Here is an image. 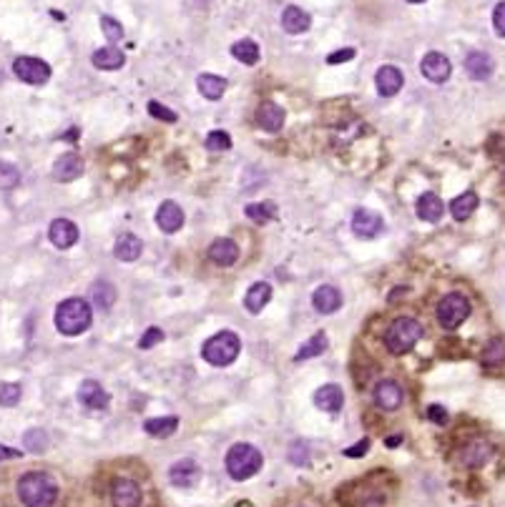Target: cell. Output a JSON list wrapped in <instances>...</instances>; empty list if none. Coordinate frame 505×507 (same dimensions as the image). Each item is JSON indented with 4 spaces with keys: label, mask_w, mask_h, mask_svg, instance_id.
Here are the masks:
<instances>
[{
    "label": "cell",
    "mask_w": 505,
    "mask_h": 507,
    "mask_svg": "<svg viewBox=\"0 0 505 507\" xmlns=\"http://www.w3.org/2000/svg\"><path fill=\"white\" fill-rule=\"evenodd\" d=\"M18 179L20 173L15 171V166H11V163H3V166H0V186H3V189H13V186L18 184Z\"/></svg>",
    "instance_id": "cell-42"
},
{
    "label": "cell",
    "mask_w": 505,
    "mask_h": 507,
    "mask_svg": "<svg viewBox=\"0 0 505 507\" xmlns=\"http://www.w3.org/2000/svg\"><path fill=\"white\" fill-rule=\"evenodd\" d=\"M111 500L114 507H139L141 505V487L133 480L121 478L111 487Z\"/></svg>",
    "instance_id": "cell-11"
},
{
    "label": "cell",
    "mask_w": 505,
    "mask_h": 507,
    "mask_svg": "<svg viewBox=\"0 0 505 507\" xmlns=\"http://www.w3.org/2000/svg\"><path fill=\"white\" fill-rule=\"evenodd\" d=\"M20 384H11V382H0V407H15L20 402Z\"/></svg>",
    "instance_id": "cell-37"
},
{
    "label": "cell",
    "mask_w": 505,
    "mask_h": 507,
    "mask_svg": "<svg viewBox=\"0 0 505 507\" xmlns=\"http://www.w3.org/2000/svg\"><path fill=\"white\" fill-rule=\"evenodd\" d=\"M312 25V18H309V13H304L302 8L297 6H289L284 8L282 13V28L287 30V33H292V36H299V33H304V30Z\"/></svg>",
    "instance_id": "cell-23"
},
{
    "label": "cell",
    "mask_w": 505,
    "mask_h": 507,
    "mask_svg": "<svg viewBox=\"0 0 505 507\" xmlns=\"http://www.w3.org/2000/svg\"><path fill=\"white\" fill-rule=\"evenodd\" d=\"M55 327L60 334L76 337L90 327V306L86 299H66L63 304L55 309Z\"/></svg>",
    "instance_id": "cell-2"
},
{
    "label": "cell",
    "mask_w": 505,
    "mask_h": 507,
    "mask_svg": "<svg viewBox=\"0 0 505 507\" xmlns=\"http://www.w3.org/2000/svg\"><path fill=\"white\" fill-rule=\"evenodd\" d=\"M23 442H25V447H28L30 452H43V449L48 447V437H46V432H43V430L25 432Z\"/></svg>",
    "instance_id": "cell-39"
},
{
    "label": "cell",
    "mask_w": 505,
    "mask_h": 507,
    "mask_svg": "<svg viewBox=\"0 0 505 507\" xmlns=\"http://www.w3.org/2000/svg\"><path fill=\"white\" fill-rule=\"evenodd\" d=\"M478 194H473V191H468V194H463V196H457L455 201L450 203V211H452V216H455L457 221H463V219H468L473 211L478 209Z\"/></svg>",
    "instance_id": "cell-31"
},
{
    "label": "cell",
    "mask_w": 505,
    "mask_h": 507,
    "mask_svg": "<svg viewBox=\"0 0 505 507\" xmlns=\"http://www.w3.org/2000/svg\"><path fill=\"white\" fill-rule=\"evenodd\" d=\"M101 30H103V36L109 38L111 43H116V41L123 38V25H121L119 20L111 18V15H101Z\"/></svg>",
    "instance_id": "cell-40"
},
{
    "label": "cell",
    "mask_w": 505,
    "mask_h": 507,
    "mask_svg": "<svg viewBox=\"0 0 505 507\" xmlns=\"http://www.w3.org/2000/svg\"><path fill=\"white\" fill-rule=\"evenodd\" d=\"M262 470V452L254 445L239 442L227 452V472L234 480H249Z\"/></svg>",
    "instance_id": "cell-3"
},
{
    "label": "cell",
    "mask_w": 505,
    "mask_h": 507,
    "mask_svg": "<svg viewBox=\"0 0 505 507\" xmlns=\"http://www.w3.org/2000/svg\"><path fill=\"white\" fill-rule=\"evenodd\" d=\"M168 480H171L174 487H194L201 480V467H198V462L194 457H184L171 465Z\"/></svg>",
    "instance_id": "cell-8"
},
{
    "label": "cell",
    "mask_w": 505,
    "mask_h": 507,
    "mask_svg": "<svg viewBox=\"0 0 505 507\" xmlns=\"http://www.w3.org/2000/svg\"><path fill=\"white\" fill-rule=\"evenodd\" d=\"M83 173V158L79 154H63L58 161L53 163V176L55 181H73Z\"/></svg>",
    "instance_id": "cell-19"
},
{
    "label": "cell",
    "mask_w": 505,
    "mask_h": 507,
    "mask_svg": "<svg viewBox=\"0 0 505 507\" xmlns=\"http://www.w3.org/2000/svg\"><path fill=\"white\" fill-rule=\"evenodd\" d=\"M79 400L81 405H86L88 410H103V407L109 405V394H106V389L101 387L98 382H83L79 389Z\"/></svg>",
    "instance_id": "cell-24"
},
{
    "label": "cell",
    "mask_w": 505,
    "mask_h": 507,
    "mask_svg": "<svg viewBox=\"0 0 505 507\" xmlns=\"http://www.w3.org/2000/svg\"><path fill=\"white\" fill-rule=\"evenodd\" d=\"M90 60H93V66L101 68V71H116V68H121L126 63V55L121 53L119 48H114V46H109V48H98Z\"/></svg>",
    "instance_id": "cell-29"
},
{
    "label": "cell",
    "mask_w": 505,
    "mask_h": 507,
    "mask_svg": "<svg viewBox=\"0 0 505 507\" xmlns=\"http://www.w3.org/2000/svg\"><path fill=\"white\" fill-rule=\"evenodd\" d=\"M144 430H146V435L166 440V437H171L176 430H179V417H151L144 422Z\"/></svg>",
    "instance_id": "cell-30"
},
{
    "label": "cell",
    "mask_w": 505,
    "mask_h": 507,
    "mask_svg": "<svg viewBox=\"0 0 505 507\" xmlns=\"http://www.w3.org/2000/svg\"><path fill=\"white\" fill-rule=\"evenodd\" d=\"M90 297H93V302H96L98 309H111V304L116 302V289L111 287L109 281H98V284H93V289H90Z\"/></svg>",
    "instance_id": "cell-33"
},
{
    "label": "cell",
    "mask_w": 505,
    "mask_h": 507,
    "mask_svg": "<svg viewBox=\"0 0 505 507\" xmlns=\"http://www.w3.org/2000/svg\"><path fill=\"white\" fill-rule=\"evenodd\" d=\"M196 88L198 93L204 98H209V101H219V98L224 96V90H227V81L214 76V73H201V76L196 78Z\"/></svg>",
    "instance_id": "cell-27"
},
{
    "label": "cell",
    "mask_w": 505,
    "mask_h": 507,
    "mask_svg": "<svg viewBox=\"0 0 505 507\" xmlns=\"http://www.w3.org/2000/svg\"><path fill=\"white\" fill-rule=\"evenodd\" d=\"M400 442H403V435L390 437V440H387V447H395V445H400Z\"/></svg>",
    "instance_id": "cell-50"
},
{
    "label": "cell",
    "mask_w": 505,
    "mask_h": 507,
    "mask_svg": "<svg viewBox=\"0 0 505 507\" xmlns=\"http://www.w3.org/2000/svg\"><path fill=\"white\" fill-rule=\"evenodd\" d=\"M161 339H163L161 329H159V327H149V329H146V334L139 339V346H141V349H151V346H156Z\"/></svg>",
    "instance_id": "cell-43"
},
{
    "label": "cell",
    "mask_w": 505,
    "mask_h": 507,
    "mask_svg": "<svg viewBox=\"0 0 505 507\" xmlns=\"http://www.w3.org/2000/svg\"><path fill=\"white\" fill-rule=\"evenodd\" d=\"M13 73L30 86H41L50 78V66L41 58H30V55H20L13 60Z\"/></svg>",
    "instance_id": "cell-7"
},
{
    "label": "cell",
    "mask_w": 505,
    "mask_h": 507,
    "mask_svg": "<svg viewBox=\"0 0 505 507\" xmlns=\"http://www.w3.org/2000/svg\"><path fill=\"white\" fill-rule=\"evenodd\" d=\"M289 462L297 467H304L309 465V447L307 442H295L292 447H289Z\"/></svg>",
    "instance_id": "cell-41"
},
{
    "label": "cell",
    "mask_w": 505,
    "mask_h": 507,
    "mask_svg": "<svg viewBox=\"0 0 505 507\" xmlns=\"http://www.w3.org/2000/svg\"><path fill=\"white\" fill-rule=\"evenodd\" d=\"M443 211H445V206H443V198H440L438 194H422V196L417 198V216H420L422 221L435 224V221H440Z\"/></svg>",
    "instance_id": "cell-26"
},
{
    "label": "cell",
    "mask_w": 505,
    "mask_h": 507,
    "mask_svg": "<svg viewBox=\"0 0 505 507\" xmlns=\"http://www.w3.org/2000/svg\"><path fill=\"white\" fill-rule=\"evenodd\" d=\"M327 344H330V342H327V334H322V332H319V334H314L312 339L307 342V344H302L299 346V352H297V362H302V359H312V357H319V354L325 352L327 349Z\"/></svg>",
    "instance_id": "cell-35"
},
{
    "label": "cell",
    "mask_w": 505,
    "mask_h": 507,
    "mask_svg": "<svg viewBox=\"0 0 505 507\" xmlns=\"http://www.w3.org/2000/svg\"><path fill=\"white\" fill-rule=\"evenodd\" d=\"M422 337V324L410 319V316H400L390 324L385 332V344L392 354H408L412 346L420 342Z\"/></svg>",
    "instance_id": "cell-4"
},
{
    "label": "cell",
    "mask_w": 505,
    "mask_h": 507,
    "mask_svg": "<svg viewBox=\"0 0 505 507\" xmlns=\"http://www.w3.org/2000/svg\"><path fill=\"white\" fill-rule=\"evenodd\" d=\"M408 3H425V0H408Z\"/></svg>",
    "instance_id": "cell-51"
},
{
    "label": "cell",
    "mask_w": 505,
    "mask_h": 507,
    "mask_svg": "<svg viewBox=\"0 0 505 507\" xmlns=\"http://www.w3.org/2000/svg\"><path fill=\"white\" fill-rule=\"evenodd\" d=\"M239 349H241V342L234 332H219V334H214L204 344L201 357L209 364H214V367H227V364H231L239 357Z\"/></svg>",
    "instance_id": "cell-5"
},
{
    "label": "cell",
    "mask_w": 505,
    "mask_h": 507,
    "mask_svg": "<svg viewBox=\"0 0 505 507\" xmlns=\"http://www.w3.org/2000/svg\"><path fill=\"white\" fill-rule=\"evenodd\" d=\"M427 417H430V422H435V424H447V410L445 407H440V405H430L427 407Z\"/></svg>",
    "instance_id": "cell-45"
},
{
    "label": "cell",
    "mask_w": 505,
    "mask_h": 507,
    "mask_svg": "<svg viewBox=\"0 0 505 507\" xmlns=\"http://www.w3.org/2000/svg\"><path fill=\"white\" fill-rule=\"evenodd\" d=\"M257 121L264 131L277 133L279 128L284 126V108L277 106V103H271V101H264L257 111Z\"/></svg>",
    "instance_id": "cell-21"
},
{
    "label": "cell",
    "mask_w": 505,
    "mask_h": 507,
    "mask_svg": "<svg viewBox=\"0 0 505 507\" xmlns=\"http://www.w3.org/2000/svg\"><path fill=\"white\" fill-rule=\"evenodd\" d=\"M20 457V449H13V447H0V459H15Z\"/></svg>",
    "instance_id": "cell-49"
},
{
    "label": "cell",
    "mask_w": 505,
    "mask_h": 507,
    "mask_svg": "<svg viewBox=\"0 0 505 507\" xmlns=\"http://www.w3.org/2000/svg\"><path fill=\"white\" fill-rule=\"evenodd\" d=\"M231 53L236 60H241L244 66H254L259 60V46L254 41H239L231 46Z\"/></svg>",
    "instance_id": "cell-34"
},
{
    "label": "cell",
    "mask_w": 505,
    "mask_h": 507,
    "mask_svg": "<svg viewBox=\"0 0 505 507\" xmlns=\"http://www.w3.org/2000/svg\"><path fill=\"white\" fill-rule=\"evenodd\" d=\"M209 259L219 266H231L239 259V246L231 239H217L209 246Z\"/></svg>",
    "instance_id": "cell-22"
},
{
    "label": "cell",
    "mask_w": 505,
    "mask_h": 507,
    "mask_svg": "<svg viewBox=\"0 0 505 507\" xmlns=\"http://www.w3.org/2000/svg\"><path fill=\"white\" fill-rule=\"evenodd\" d=\"M206 151H214V154H222V151L231 149V138H229L227 131H211L206 136Z\"/></svg>",
    "instance_id": "cell-38"
},
{
    "label": "cell",
    "mask_w": 505,
    "mask_h": 507,
    "mask_svg": "<svg viewBox=\"0 0 505 507\" xmlns=\"http://www.w3.org/2000/svg\"><path fill=\"white\" fill-rule=\"evenodd\" d=\"M367 449H370V440L365 437V440H360L357 445H352V447L344 449V454H347V457H362V454H365Z\"/></svg>",
    "instance_id": "cell-48"
},
{
    "label": "cell",
    "mask_w": 505,
    "mask_h": 507,
    "mask_svg": "<svg viewBox=\"0 0 505 507\" xmlns=\"http://www.w3.org/2000/svg\"><path fill=\"white\" fill-rule=\"evenodd\" d=\"M352 58H355V48H342V50H335V53L327 58V63L335 66V63H344V60H352Z\"/></svg>",
    "instance_id": "cell-47"
},
{
    "label": "cell",
    "mask_w": 505,
    "mask_h": 507,
    "mask_svg": "<svg viewBox=\"0 0 505 507\" xmlns=\"http://www.w3.org/2000/svg\"><path fill=\"white\" fill-rule=\"evenodd\" d=\"M503 362H505V342L493 339L485 346V352H483V364H485V367H498V364Z\"/></svg>",
    "instance_id": "cell-36"
},
{
    "label": "cell",
    "mask_w": 505,
    "mask_h": 507,
    "mask_svg": "<svg viewBox=\"0 0 505 507\" xmlns=\"http://www.w3.org/2000/svg\"><path fill=\"white\" fill-rule=\"evenodd\" d=\"M420 71L427 81H433V83H445L447 78H450V73H452V66H450V60H447L445 55L435 53L433 50V53H427L425 58H422Z\"/></svg>",
    "instance_id": "cell-9"
},
{
    "label": "cell",
    "mask_w": 505,
    "mask_h": 507,
    "mask_svg": "<svg viewBox=\"0 0 505 507\" xmlns=\"http://www.w3.org/2000/svg\"><path fill=\"white\" fill-rule=\"evenodd\" d=\"M247 216L252 221H257V224H269L274 216H277V203L271 201H262V203H249L247 209Z\"/></svg>",
    "instance_id": "cell-32"
},
{
    "label": "cell",
    "mask_w": 505,
    "mask_h": 507,
    "mask_svg": "<svg viewBox=\"0 0 505 507\" xmlns=\"http://www.w3.org/2000/svg\"><path fill=\"white\" fill-rule=\"evenodd\" d=\"M314 405H317L322 412H330V414L339 412L344 405L342 387H337V384H325V387H319L317 392H314Z\"/></svg>",
    "instance_id": "cell-17"
},
{
    "label": "cell",
    "mask_w": 505,
    "mask_h": 507,
    "mask_svg": "<svg viewBox=\"0 0 505 507\" xmlns=\"http://www.w3.org/2000/svg\"><path fill=\"white\" fill-rule=\"evenodd\" d=\"M149 111H151V116H156V119H161V121H168V123H174V121H176L174 111H171V108H166V106H161V103H156V101L149 103Z\"/></svg>",
    "instance_id": "cell-44"
},
{
    "label": "cell",
    "mask_w": 505,
    "mask_h": 507,
    "mask_svg": "<svg viewBox=\"0 0 505 507\" xmlns=\"http://www.w3.org/2000/svg\"><path fill=\"white\" fill-rule=\"evenodd\" d=\"M468 314L470 302L463 294H447V297H443V302L438 306V322L445 329H457L468 319Z\"/></svg>",
    "instance_id": "cell-6"
},
{
    "label": "cell",
    "mask_w": 505,
    "mask_h": 507,
    "mask_svg": "<svg viewBox=\"0 0 505 507\" xmlns=\"http://www.w3.org/2000/svg\"><path fill=\"white\" fill-rule=\"evenodd\" d=\"M156 224L163 234H174L184 227V211H181L179 203L174 201H163L156 211Z\"/></svg>",
    "instance_id": "cell-15"
},
{
    "label": "cell",
    "mask_w": 505,
    "mask_h": 507,
    "mask_svg": "<svg viewBox=\"0 0 505 507\" xmlns=\"http://www.w3.org/2000/svg\"><path fill=\"white\" fill-rule=\"evenodd\" d=\"M493 25L500 36H505V3H498L493 11Z\"/></svg>",
    "instance_id": "cell-46"
},
{
    "label": "cell",
    "mask_w": 505,
    "mask_h": 507,
    "mask_svg": "<svg viewBox=\"0 0 505 507\" xmlns=\"http://www.w3.org/2000/svg\"><path fill=\"white\" fill-rule=\"evenodd\" d=\"M403 400H405L403 387L397 382H392V379H382V382L375 387V402H377L379 410L395 412V410H400Z\"/></svg>",
    "instance_id": "cell-12"
},
{
    "label": "cell",
    "mask_w": 505,
    "mask_h": 507,
    "mask_svg": "<svg viewBox=\"0 0 505 507\" xmlns=\"http://www.w3.org/2000/svg\"><path fill=\"white\" fill-rule=\"evenodd\" d=\"M312 306L319 314H332V311H337L342 306V294H339L337 287L325 284V287H319L317 292L312 294Z\"/></svg>",
    "instance_id": "cell-18"
},
{
    "label": "cell",
    "mask_w": 505,
    "mask_h": 507,
    "mask_svg": "<svg viewBox=\"0 0 505 507\" xmlns=\"http://www.w3.org/2000/svg\"><path fill=\"white\" fill-rule=\"evenodd\" d=\"M141 251H144V244L136 234H123L114 246L116 259H121V262H136L141 257Z\"/></svg>",
    "instance_id": "cell-25"
},
{
    "label": "cell",
    "mask_w": 505,
    "mask_h": 507,
    "mask_svg": "<svg viewBox=\"0 0 505 507\" xmlns=\"http://www.w3.org/2000/svg\"><path fill=\"white\" fill-rule=\"evenodd\" d=\"M18 497L25 507H53L58 500V485L46 472H28L18 482Z\"/></svg>",
    "instance_id": "cell-1"
},
{
    "label": "cell",
    "mask_w": 505,
    "mask_h": 507,
    "mask_svg": "<svg viewBox=\"0 0 505 507\" xmlns=\"http://www.w3.org/2000/svg\"><path fill=\"white\" fill-rule=\"evenodd\" d=\"M382 229H385V224H382V216H379V214H375V211H367V209L355 211V219H352V231H355L357 236L372 239V236H377Z\"/></svg>",
    "instance_id": "cell-13"
},
{
    "label": "cell",
    "mask_w": 505,
    "mask_h": 507,
    "mask_svg": "<svg viewBox=\"0 0 505 507\" xmlns=\"http://www.w3.org/2000/svg\"><path fill=\"white\" fill-rule=\"evenodd\" d=\"M493 457V445L487 440H470L463 449H460V465L463 467H483L487 459Z\"/></svg>",
    "instance_id": "cell-10"
},
{
    "label": "cell",
    "mask_w": 505,
    "mask_h": 507,
    "mask_svg": "<svg viewBox=\"0 0 505 507\" xmlns=\"http://www.w3.org/2000/svg\"><path fill=\"white\" fill-rule=\"evenodd\" d=\"M48 236L53 241V246H58V249H71L79 241V227L68 219H55L48 229Z\"/></svg>",
    "instance_id": "cell-14"
},
{
    "label": "cell",
    "mask_w": 505,
    "mask_h": 507,
    "mask_svg": "<svg viewBox=\"0 0 505 507\" xmlns=\"http://www.w3.org/2000/svg\"><path fill=\"white\" fill-rule=\"evenodd\" d=\"M403 81H405L403 71L395 68V66H382L377 71V76H375V83H377L379 96H385V98L395 96L397 90L403 88Z\"/></svg>",
    "instance_id": "cell-16"
},
{
    "label": "cell",
    "mask_w": 505,
    "mask_h": 507,
    "mask_svg": "<svg viewBox=\"0 0 505 507\" xmlns=\"http://www.w3.org/2000/svg\"><path fill=\"white\" fill-rule=\"evenodd\" d=\"M493 58L487 53H480V50H473V53H468V58H465V71L470 73V78L473 81H485V78L493 76Z\"/></svg>",
    "instance_id": "cell-20"
},
{
    "label": "cell",
    "mask_w": 505,
    "mask_h": 507,
    "mask_svg": "<svg viewBox=\"0 0 505 507\" xmlns=\"http://www.w3.org/2000/svg\"><path fill=\"white\" fill-rule=\"evenodd\" d=\"M269 299H271V287L267 281H257L247 292V297H244V306H247L252 314H259V311L269 304Z\"/></svg>",
    "instance_id": "cell-28"
}]
</instances>
